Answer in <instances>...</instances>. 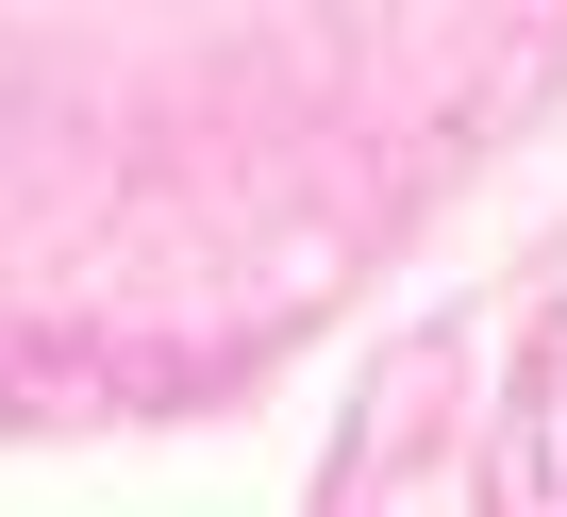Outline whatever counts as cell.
<instances>
[{"instance_id":"obj_1","label":"cell","mask_w":567,"mask_h":517,"mask_svg":"<svg viewBox=\"0 0 567 517\" xmlns=\"http://www.w3.org/2000/svg\"><path fill=\"white\" fill-rule=\"evenodd\" d=\"M501 517H567V318L534 351V401H517V451H501Z\"/></svg>"}]
</instances>
